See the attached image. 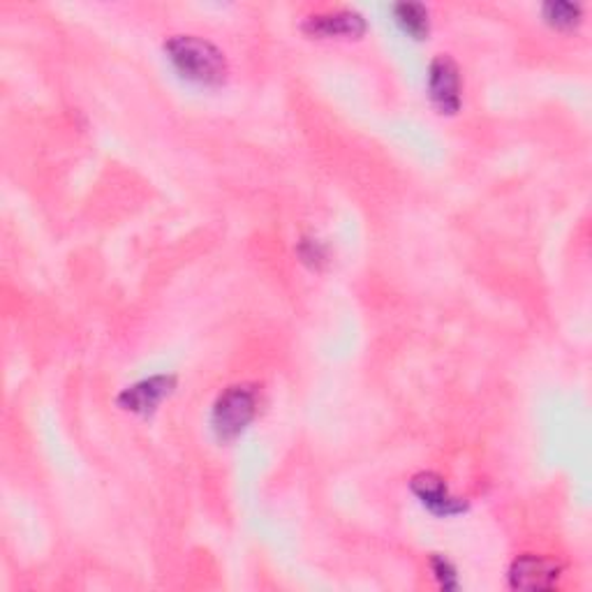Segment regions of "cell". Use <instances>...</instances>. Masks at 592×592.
Instances as JSON below:
<instances>
[{
    "label": "cell",
    "instance_id": "11",
    "mask_svg": "<svg viewBox=\"0 0 592 592\" xmlns=\"http://www.w3.org/2000/svg\"><path fill=\"white\" fill-rule=\"evenodd\" d=\"M302 257L308 264H317V262L325 260V251L319 249V245L315 241H304L302 243Z\"/></svg>",
    "mask_w": 592,
    "mask_h": 592
},
{
    "label": "cell",
    "instance_id": "4",
    "mask_svg": "<svg viewBox=\"0 0 592 592\" xmlns=\"http://www.w3.org/2000/svg\"><path fill=\"white\" fill-rule=\"evenodd\" d=\"M304 33L313 38H361L366 33V19L357 10L350 8H338V10H325V12H315L306 17L304 21Z\"/></svg>",
    "mask_w": 592,
    "mask_h": 592
},
{
    "label": "cell",
    "instance_id": "10",
    "mask_svg": "<svg viewBox=\"0 0 592 592\" xmlns=\"http://www.w3.org/2000/svg\"><path fill=\"white\" fill-rule=\"evenodd\" d=\"M431 564H433V572H435L437 583H440L444 590H456V588H458L456 570H454V564H452L447 558H444V556H433Z\"/></svg>",
    "mask_w": 592,
    "mask_h": 592
},
{
    "label": "cell",
    "instance_id": "1",
    "mask_svg": "<svg viewBox=\"0 0 592 592\" xmlns=\"http://www.w3.org/2000/svg\"><path fill=\"white\" fill-rule=\"evenodd\" d=\"M165 54L175 70L183 80L202 84V86H220L228 80V59L220 49L197 35H171L165 42Z\"/></svg>",
    "mask_w": 592,
    "mask_h": 592
},
{
    "label": "cell",
    "instance_id": "9",
    "mask_svg": "<svg viewBox=\"0 0 592 592\" xmlns=\"http://www.w3.org/2000/svg\"><path fill=\"white\" fill-rule=\"evenodd\" d=\"M541 14H545L553 29L570 31L581 23L583 8L579 3H570V0H551V3L541 6Z\"/></svg>",
    "mask_w": 592,
    "mask_h": 592
},
{
    "label": "cell",
    "instance_id": "2",
    "mask_svg": "<svg viewBox=\"0 0 592 592\" xmlns=\"http://www.w3.org/2000/svg\"><path fill=\"white\" fill-rule=\"evenodd\" d=\"M257 414V393L249 384H234L220 393L213 412L211 426L218 440L230 442L239 437Z\"/></svg>",
    "mask_w": 592,
    "mask_h": 592
},
{
    "label": "cell",
    "instance_id": "7",
    "mask_svg": "<svg viewBox=\"0 0 592 592\" xmlns=\"http://www.w3.org/2000/svg\"><path fill=\"white\" fill-rule=\"evenodd\" d=\"M410 488L424 507L437 516H456L467 509V503L452 496L447 484L435 473H419L412 477Z\"/></svg>",
    "mask_w": 592,
    "mask_h": 592
},
{
    "label": "cell",
    "instance_id": "8",
    "mask_svg": "<svg viewBox=\"0 0 592 592\" xmlns=\"http://www.w3.org/2000/svg\"><path fill=\"white\" fill-rule=\"evenodd\" d=\"M399 27L414 40H424L431 31V14L422 3H397L391 8Z\"/></svg>",
    "mask_w": 592,
    "mask_h": 592
},
{
    "label": "cell",
    "instance_id": "6",
    "mask_svg": "<svg viewBox=\"0 0 592 592\" xmlns=\"http://www.w3.org/2000/svg\"><path fill=\"white\" fill-rule=\"evenodd\" d=\"M560 579V567L541 556H518L509 567V585L516 590H551Z\"/></svg>",
    "mask_w": 592,
    "mask_h": 592
},
{
    "label": "cell",
    "instance_id": "5",
    "mask_svg": "<svg viewBox=\"0 0 592 592\" xmlns=\"http://www.w3.org/2000/svg\"><path fill=\"white\" fill-rule=\"evenodd\" d=\"M175 387H177L175 376H154L128 389H123L118 397V405L133 414L148 416L156 412V408L169 397L171 391H175Z\"/></svg>",
    "mask_w": 592,
    "mask_h": 592
},
{
    "label": "cell",
    "instance_id": "3",
    "mask_svg": "<svg viewBox=\"0 0 592 592\" xmlns=\"http://www.w3.org/2000/svg\"><path fill=\"white\" fill-rule=\"evenodd\" d=\"M429 97L440 114L454 116L461 109V72L452 56L440 54L431 61Z\"/></svg>",
    "mask_w": 592,
    "mask_h": 592
}]
</instances>
